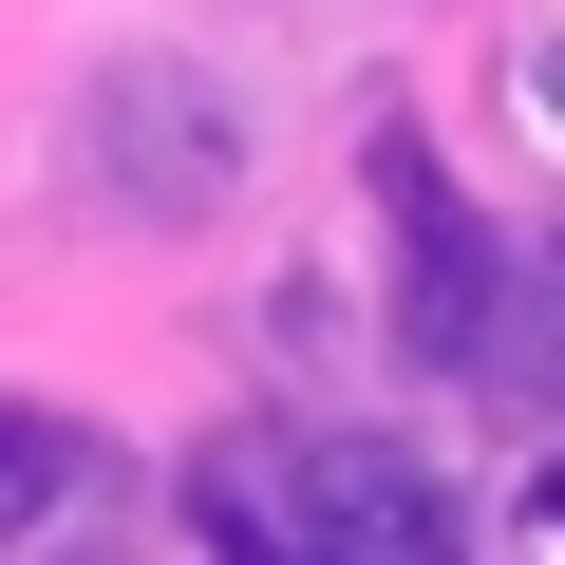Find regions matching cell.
I'll return each mask as SVG.
<instances>
[{
	"instance_id": "6da1fadb",
	"label": "cell",
	"mask_w": 565,
	"mask_h": 565,
	"mask_svg": "<svg viewBox=\"0 0 565 565\" xmlns=\"http://www.w3.org/2000/svg\"><path fill=\"white\" fill-rule=\"evenodd\" d=\"M76 151H95V207H132V226H207V207L245 189V95L189 76V57H114L95 114H76Z\"/></svg>"
},
{
	"instance_id": "7a4b0ae2",
	"label": "cell",
	"mask_w": 565,
	"mask_h": 565,
	"mask_svg": "<svg viewBox=\"0 0 565 565\" xmlns=\"http://www.w3.org/2000/svg\"><path fill=\"white\" fill-rule=\"evenodd\" d=\"M302 471V546L340 565H452V471L396 452V434H321V452H282Z\"/></svg>"
},
{
	"instance_id": "3957f363",
	"label": "cell",
	"mask_w": 565,
	"mask_h": 565,
	"mask_svg": "<svg viewBox=\"0 0 565 565\" xmlns=\"http://www.w3.org/2000/svg\"><path fill=\"white\" fill-rule=\"evenodd\" d=\"M377 207H396V245H415V359H509V264H490V226L434 189V151H377Z\"/></svg>"
},
{
	"instance_id": "277c9868",
	"label": "cell",
	"mask_w": 565,
	"mask_h": 565,
	"mask_svg": "<svg viewBox=\"0 0 565 565\" xmlns=\"http://www.w3.org/2000/svg\"><path fill=\"white\" fill-rule=\"evenodd\" d=\"M57 490H76V434L57 415H0V527H39Z\"/></svg>"
},
{
	"instance_id": "5b68a950",
	"label": "cell",
	"mask_w": 565,
	"mask_h": 565,
	"mask_svg": "<svg viewBox=\"0 0 565 565\" xmlns=\"http://www.w3.org/2000/svg\"><path fill=\"white\" fill-rule=\"evenodd\" d=\"M189 509H207V546H226V565H340V546H282V527H264L245 490H189Z\"/></svg>"
}]
</instances>
